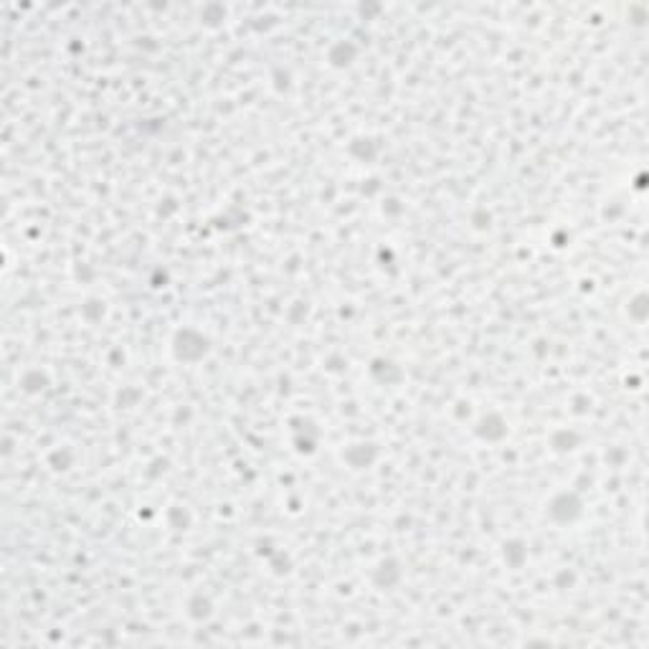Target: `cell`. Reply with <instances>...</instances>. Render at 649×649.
Listing matches in <instances>:
<instances>
[{"label": "cell", "mask_w": 649, "mask_h": 649, "mask_svg": "<svg viewBox=\"0 0 649 649\" xmlns=\"http://www.w3.org/2000/svg\"><path fill=\"white\" fill-rule=\"evenodd\" d=\"M211 350L209 337L193 327H183L173 337V355L183 363H198Z\"/></svg>", "instance_id": "6da1fadb"}, {"label": "cell", "mask_w": 649, "mask_h": 649, "mask_svg": "<svg viewBox=\"0 0 649 649\" xmlns=\"http://www.w3.org/2000/svg\"><path fill=\"white\" fill-rule=\"evenodd\" d=\"M584 515V500L576 492H558L548 502V517L558 525H574Z\"/></svg>", "instance_id": "7a4b0ae2"}, {"label": "cell", "mask_w": 649, "mask_h": 649, "mask_svg": "<svg viewBox=\"0 0 649 649\" xmlns=\"http://www.w3.org/2000/svg\"><path fill=\"white\" fill-rule=\"evenodd\" d=\"M475 434L485 441H500L507 434V423H505V418L500 413H487V416L480 418Z\"/></svg>", "instance_id": "3957f363"}, {"label": "cell", "mask_w": 649, "mask_h": 649, "mask_svg": "<svg viewBox=\"0 0 649 649\" xmlns=\"http://www.w3.org/2000/svg\"><path fill=\"white\" fill-rule=\"evenodd\" d=\"M355 58H358V46L353 41H337L327 51V61H330L332 69H348Z\"/></svg>", "instance_id": "277c9868"}, {"label": "cell", "mask_w": 649, "mask_h": 649, "mask_svg": "<svg viewBox=\"0 0 649 649\" xmlns=\"http://www.w3.org/2000/svg\"><path fill=\"white\" fill-rule=\"evenodd\" d=\"M376 457H378L376 444H353V446H348V452H345V459H348V464L353 470H365V467H371V464L376 462Z\"/></svg>", "instance_id": "5b68a950"}, {"label": "cell", "mask_w": 649, "mask_h": 649, "mask_svg": "<svg viewBox=\"0 0 649 649\" xmlns=\"http://www.w3.org/2000/svg\"><path fill=\"white\" fill-rule=\"evenodd\" d=\"M399 579H401V568H399V561H394V558L381 561L376 571H373V581H376L381 589H394V586L399 584Z\"/></svg>", "instance_id": "8992f818"}, {"label": "cell", "mask_w": 649, "mask_h": 649, "mask_svg": "<svg viewBox=\"0 0 649 649\" xmlns=\"http://www.w3.org/2000/svg\"><path fill=\"white\" fill-rule=\"evenodd\" d=\"M579 444H581V434L574 429H558V431H553V436H551V446L556 454L574 452Z\"/></svg>", "instance_id": "52a82bcc"}, {"label": "cell", "mask_w": 649, "mask_h": 649, "mask_svg": "<svg viewBox=\"0 0 649 649\" xmlns=\"http://www.w3.org/2000/svg\"><path fill=\"white\" fill-rule=\"evenodd\" d=\"M502 553H505V561L510 563L512 568H520L527 558V545L522 543V540H507Z\"/></svg>", "instance_id": "ba28073f"}, {"label": "cell", "mask_w": 649, "mask_h": 649, "mask_svg": "<svg viewBox=\"0 0 649 649\" xmlns=\"http://www.w3.org/2000/svg\"><path fill=\"white\" fill-rule=\"evenodd\" d=\"M647 302H649L647 295H644V292H639V295L632 300V305H629V315H632L637 322H644V320H647V310H649Z\"/></svg>", "instance_id": "9c48e42d"}, {"label": "cell", "mask_w": 649, "mask_h": 649, "mask_svg": "<svg viewBox=\"0 0 649 649\" xmlns=\"http://www.w3.org/2000/svg\"><path fill=\"white\" fill-rule=\"evenodd\" d=\"M226 18V8L221 6V3H209V6L201 11V21H209L211 26H216L218 21H223Z\"/></svg>", "instance_id": "30bf717a"}, {"label": "cell", "mask_w": 649, "mask_h": 649, "mask_svg": "<svg viewBox=\"0 0 649 649\" xmlns=\"http://www.w3.org/2000/svg\"><path fill=\"white\" fill-rule=\"evenodd\" d=\"M381 11H383V6H360L358 8V13L365 18V21H371V18L376 16V13H381Z\"/></svg>", "instance_id": "8fae6325"}]
</instances>
